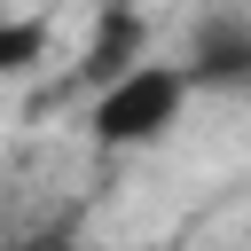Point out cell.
Listing matches in <instances>:
<instances>
[{
	"label": "cell",
	"mask_w": 251,
	"mask_h": 251,
	"mask_svg": "<svg viewBox=\"0 0 251 251\" xmlns=\"http://www.w3.org/2000/svg\"><path fill=\"white\" fill-rule=\"evenodd\" d=\"M188 94H196V86H188L180 63H141L133 78H118L110 94H94L86 126H94L102 149H149V141H165V133L180 126V102H188Z\"/></svg>",
	"instance_id": "1"
},
{
	"label": "cell",
	"mask_w": 251,
	"mask_h": 251,
	"mask_svg": "<svg viewBox=\"0 0 251 251\" xmlns=\"http://www.w3.org/2000/svg\"><path fill=\"white\" fill-rule=\"evenodd\" d=\"M180 71H188V86H196V94H251V16L212 8V16L188 31Z\"/></svg>",
	"instance_id": "2"
},
{
	"label": "cell",
	"mask_w": 251,
	"mask_h": 251,
	"mask_svg": "<svg viewBox=\"0 0 251 251\" xmlns=\"http://www.w3.org/2000/svg\"><path fill=\"white\" fill-rule=\"evenodd\" d=\"M141 71V8H94V39L78 55V78L94 94H110L118 78Z\"/></svg>",
	"instance_id": "3"
},
{
	"label": "cell",
	"mask_w": 251,
	"mask_h": 251,
	"mask_svg": "<svg viewBox=\"0 0 251 251\" xmlns=\"http://www.w3.org/2000/svg\"><path fill=\"white\" fill-rule=\"evenodd\" d=\"M47 55V16H0V78Z\"/></svg>",
	"instance_id": "4"
},
{
	"label": "cell",
	"mask_w": 251,
	"mask_h": 251,
	"mask_svg": "<svg viewBox=\"0 0 251 251\" xmlns=\"http://www.w3.org/2000/svg\"><path fill=\"white\" fill-rule=\"evenodd\" d=\"M94 8H133V0H94Z\"/></svg>",
	"instance_id": "5"
}]
</instances>
